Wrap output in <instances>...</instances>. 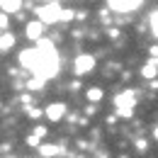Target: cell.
Instances as JSON below:
<instances>
[{
    "label": "cell",
    "mask_w": 158,
    "mask_h": 158,
    "mask_svg": "<svg viewBox=\"0 0 158 158\" xmlns=\"http://www.w3.org/2000/svg\"><path fill=\"white\" fill-rule=\"evenodd\" d=\"M151 56H158V46H151Z\"/></svg>",
    "instance_id": "17"
},
{
    "label": "cell",
    "mask_w": 158,
    "mask_h": 158,
    "mask_svg": "<svg viewBox=\"0 0 158 158\" xmlns=\"http://www.w3.org/2000/svg\"><path fill=\"white\" fill-rule=\"evenodd\" d=\"M63 117H66V105L63 102H54V105L46 107V119L49 122H59Z\"/></svg>",
    "instance_id": "6"
},
{
    "label": "cell",
    "mask_w": 158,
    "mask_h": 158,
    "mask_svg": "<svg viewBox=\"0 0 158 158\" xmlns=\"http://www.w3.org/2000/svg\"><path fill=\"white\" fill-rule=\"evenodd\" d=\"M134 102H136V98H134V93H131V90H124L122 95L114 98L117 110H134Z\"/></svg>",
    "instance_id": "5"
},
{
    "label": "cell",
    "mask_w": 158,
    "mask_h": 158,
    "mask_svg": "<svg viewBox=\"0 0 158 158\" xmlns=\"http://www.w3.org/2000/svg\"><path fill=\"white\" fill-rule=\"evenodd\" d=\"M148 22H151V32H153V37L158 39V10L151 15V20H148Z\"/></svg>",
    "instance_id": "14"
},
{
    "label": "cell",
    "mask_w": 158,
    "mask_h": 158,
    "mask_svg": "<svg viewBox=\"0 0 158 158\" xmlns=\"http://www.w3.org/2000/svg\"><path fill=\"white\" fill-rule=\"evenodd\" d=\"M20 63L27 68V71H37L39 68V63H41V49L39 46H34V49H24L20 54Z\"/></svg>",
    "instance_id": "2"
},
{
    "label": "cell",
    "mask_w": 158,
    "mask_h": 158,
    "mask_svg": "<svg viewBox=\"0 0 158 158\" xmlns=\"http://www.w3.org/2000/svg\"><path fill=\"white\" fill-rule=\"evenodd\" d=\"M37 2H49V0H37Z\"/></svg>",
    "instance_id": "20"
},
{
    "label": "cell",
    "mask_w": 158,
    "mask_h": 158,
    "mask_svg": "<svg viewBox=\"0 0 158 158\" xmlns=\"http://www.w3.org/2000/svg\"><path fill=\"white\" fill-rule=\"evenodd\" d=\"M37 15H39V22H44V24H56L61 7H59V2L49 0V2H41V7H37Z\"/></svg>",
    "instance_id": "1"
},
{
    "label": "cell",
    "mask_w": 158,
    "mask_h": 158,
    "mask_svg": "<svg viewBox=\"0 0 158 158\" xmlns=\"http://www.w3.org/2000/svg\"><path fill=\"white\" fill-rule=\"evenodd\" d=\"M39 153H41L44 158L59 156V146H49V143H46V146H39Z\"/></svg>",
    "instance_id": "10"
},
{
    "label": "cell",
    "mask_w": 158,
    "mask_h": 158,
    "mask_svg": "<svg viewBox=\"0 0 158 158\" xmlns=\"http://www.w3.org/2000/svg\"><path fill=\"white\" fill-rule=\"evenodd\" d=\"M44 83H46V78H41V76H34V78L27 83V88H29V90H41V88H44Z\"/></svg>",
    "instance_id": "12"
},
{
    "label": "cell",
    "mask_w": 158,
    "mask_h": 158,
    "mask_svg": "<svg viewBox=\"0 0 158 158\" xmlns=\"http://www.w3.org/2000/svg\"><path fill=\"white\" fill-rule=\"evenodd\" d=\"M93 68H95V56H93V54H78V56H76V61H73L76 76H88Z\"/></svg>",
    "instance_id": "3"
},
{
    "label": "cell",
    "mask_w": 158,
    "mask_h": 158,
    "mask_svg": "<svg viewBox=\"0 0 158 158\" xmlns=\"http://www.w3.org/2000/svg\"><path fill=\"white\" fill-rule=\"evenodd\" d=\"M88 100H90V102H100V100H102V90H100V88H90V90H88Z\"/></svg>",
    "instance_id": "13"
},
{
    "label": "cell",
    "mask_w": 158,
    "mask_h": 158,
    "mask_svg": "<svg viewBox=\"0 0 158 158\" xmlns=\"http://www.w3.org/2000/svg\"><path fill=\"white\" fill-rule=\"evenodd\" d=\"M107 5L114 12H134L143 5V0H107Z\"/></svg>",
    "instance_id": "4"
},
{
    "label": "cell",
    "mask_w": 158,
    "mask_h": 158,
    "mask_svg": "<svg viewBox=\"0 0 158 158\" xmlns=\"http://www.w3.org/2000/svg\"><path fill=\"white\" fill-rule=\"evenodd\" d=\"M153 136H156V139H158V127H156V129H153Z\"/></svg>",
    "instance_id": "19"
},
{
    "label": "cell",
    "mask_w": 158,
    "mask_h": 158,
    "mask_svg": "<svg viewBox=\"0 0 158 158\" xmlns=\"http://www.w3.org/2000/svg\"><path fill=\"white\" fill-rule=\"evenodd\" d=\"M44 27H46V24H44V22H29V24H27V29H24V34H27V37H29V39H39L41 34H44Z\"/></svg>",
    "instance_id": "7"
},
{
    "label": "cell",
    "mask_w": 158,
    "mask_h": 158,
    "mask_svg": "<svg viewBox=\"0 0 158 158\" xmlns=\"http://www.w3.org/2000/svg\"><path fill=\"white\" fill-rule=\"evenodd\" d=\"M141 76H143V78H156V76H158V68L153 66V63H146V66L141 68Z\"/></svg>",
    "instance_id": "11"
},
{
    "label": "cell",
    "mask_w": 158,
    "mask_h": 158,
    "mask_svg": "<svg viewBox=\"0 0 158 158\" xmlns=\"http://www.w3.org/2000/svg\"><path fill=\"white\" fill-rule=\"evenodd\" d=\"M5 27H7V15L0 10V29H5Z\"/></svg>",
    "instance_id": "16"
},
{
    "label": "cell",
    "mask_w": 158,
    "mask_h": 158,
    "mask_svg": "<svg viewBox=\"0 0 158 158\" xmlns=\"http://www.w3.org/2000/svg\"><path fill=\"white\" fill-rule=\"evenodd\" d=\"M15 44V34H0V51H7Z\"/></svg>",
    "instance_id": "9"
},
{
    "label": "cell",
    "mask_w": 158,
    "mask_h": 158,
    "mask_svg": "<svg viewBox=\"0 0 158 158\" xmlns=\"http://www.w3.org/2000/svg\"><path fill=\"white\" fill-rule=\"evenodd\" d=\"M22 7V0H0V10L2 12H17Z\"/></svg>",
    "instance_id": "8"
},
{
    "label": "cell",
    "mask_w": 158,
    "mask_h": 158,
    "mask_svg": "<svg viewBox=\"0 0 158 158\" xmlns=\"http://www.w3.org/2000/svg\"><path fill=\"white\" fill-rule=\"evenodd\" d=\"M151 63H153V66L158 68V56H153V61H151Z\"/></svg>",
    "instance_id": "18"
},
{
    "label": "cell",
    "mask_w": 158,
    "mask_h": 158,
    "mask_svg": "<svg viewBox=\"0 0 158 158\" xmlns=\"http://www.w3.org/2000/svg\"><path fill=\"white\" fill-rule=\"evenodd\" d=\"M68 20H73V10H61L59 22H68Z\"/></svg>",
    "instance_id": "15"
}]
</instances>
